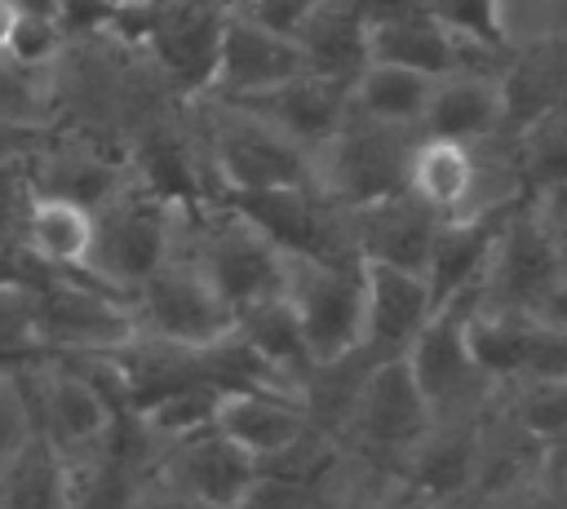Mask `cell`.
<instances>
[{
    "instance_id": "cell-29",
    "label": "cell",
    "mask_w": 567,
    "mask_h": 509,
    "mask_svg": "<svg viewBox=\"0 0 567 509\" xmlns=\"http://www.w3.org/2000/svg\"><path fill=\"white\" fill-rule=\"evenodd\" d=\"M71 469L35 434L0 456V509H66Z\"/></svg>"
},
{
    "instance_id": "cell-37",
    "label": "cell",
    "mask_w": 567,
    "mask_h": 509,
    "mask_svg": "<svg viewBox=\"0 0 567 509\" xmlns=\"http://www.w3.org/2000/svg\"><path fill=\"white\" fill-rule=\"evenodd\" d=\"M27 434H31V412H27L18 372L0 367V456H9Z\"/></svg>"
},
{
    "instance_id": "cell-13",
    "label": "cell",
    "mask_w": 567,
    "mask_h": 509,
    "mask_svg": "<svg viewBox=\"0 0 567 509\" xmlns=\"http://www.w3.org/2000/svg\"><path fill=\"white\" fill-rule=\"evenodd\" d=\"M416 394L425 398L430 416H483L492 407V385L478 376L465 336H461V305H439L416 341L403 354Z\"/></svg>"
},
{
    "instance_id": "cell-35",
    "label": "cell",
    "mask_w": 567,
    "mask_h": 509,
    "mask_svg": "<svg viewBox=\"0 0 567 509\" xmlns=\"http://www.w3.org/2000/svg\"><path fill=\"white\" fill-rule=\"evenodd\" d=\"M66 49V31L58 27V18H44V13H22L13 35H9V49L4 58L22 71H35V75H49V66L62 58Z\"/></svg>"
},
{
    "instance_id": "cell-25",
    "label": "cell",
    "mask_w": 567,
    "mask_h": 509,
    "mask_svg": "<svg viewBox=\"0 0 567 509\" xmlns=\"http://www.w3.org/2000/svg\"><path fill=\"white\" fill-rule=\"evenodd\" d=\"M496 221L501 217H492V221H439L430 252H425V266H421V279L430 288L434 310L439 305H470Z\"/></svg>"
},
{
    "instance_id": "cell-36",
    "label": "cell",
    "mask_w": 567,
    "mask_h": 509,
    "mask_svg": "<svg viewBox=\"0 0 567 509\" xmlns=\"http://www.w3.org/2000/svg\"><path fill=\"white\" fill-rule=\"evenodd\" d=\"M319 0H235L230 9L266 31H279V35H297V27L315 13Z\"/></svg>"
},
{
    "instance_id": "cell-22",
    "label": "cell",
    "mask_w": 567,
    "mask_h": 509,
    "mask_svg": "<svg viewBox=\"0 0 567 509\" xmlns=\"http://www.w3.org/2000/svg\"><path fill=\"white\" fill-rule=\"evenodd\" d=\"M252 111H261L288 142H297L306 155L319 146V142H328L341 124H346V115H350V97H346V80H328V75H315V71H306V75H297V80H288V84H279V89H270L266 97H257V102H248Z\"/></svg>"
},
{
    "instance_id": "cell-1",
    "label": "cell",
    "mask_w": 567,
    "mask_h": 509,
    "mask_svg": "<svg viewBox=\"0 0 567 509\" xmlns=\"http://www.w3.org/2000/svg\"><path fill=\"white\" fill-rule=\"evenodd\" d=\"M182 124L204 173V199L310 190V155L248 102L190 97Z\"/></svg>"
},
{
    "instance_id": "cell-17",
    "label": "cell",
    "mask_w": 567,
    "mask_h": 509,
    "mask_svg": "<svg viewBox=\"0 0 567 509\" xmlns=\"http://www.w3.org/2000/svg\"><path fill=\"white\" fill-rule=\"evenodd\" d=\"M341 221H346V248L354 261L416 270V274H421L430 239L439 230V217L430 208H421L408 190L359 204V208H341Z\"/></svg>"
},
{
    "instance_id": "cell-21",
    "label": "cell",
    "mask_w": 567,
    "mask_h": 509,
    "mask_svg": "<svg viewBox=\"0 0 567 509\" xmlns=\"http://www.w3.org/2000/svg\"><path fill=\"white\" fill-rule=\"evenodd\" d=\"M421 133L425 137L465 142V146L505 133L496 71H487V66H452V71L434 75L430 102H425V115H421Z\"/></svg>"
},
{
    "instance_id": "cell-30",
    "label": "cell",
    "mask_w": 567,
    "mask_h": 509,
    "mask_svg": "<svg viewBox=\"0 0 567 509\" xmlns=\"http://www.w3.org/2000/svg\"><path fill=\"white\" fill-rule=\"evenodd\" d=\"M492 416H501L509 429H518L523 438L549 447L563 443L567 429V376L554 381H509L501 389H492Z\"/></svg>"
},
{
    "instance_id": "cell-18",
    "label": "cell",
    "mask_w": 567,
    "mask_h": 509,
    "mask_svg": "<svg viewBox=\"0 0 567 509\" xmlns=\"http://www.w3.org/2000/svg\"><path fill=\"white\" fill-rule=\"evenodd\" d=\"M363 332H359V354L368 363H390L403 359L425 319L434 314L430 288L416 270H394V266H363Z\"/></svg>"
},
{
    "instance_id": "cell-28",
    "label": "cell",
    "mask_w": 567,
    "mask_h": 509,
    "mask_svg": "<svg viewBox=\"0 0 567 509\" xmlns=\"http://www.w3.org/2000/svg\"><path fill=\"white\" fill-rule=\"evenodd\" d=\"M235 336L297 394L301 389V381L310 376V350H306V341H301V328H297V319H292V310H288V301L275 292V297H261V301H252V305H244V310H235Z\"/></svg>"
},
{
    "instance_id": "cell-10",
    "label": "cell",
    "mask_w": 567,
    "mask_h": 509,
    "mask_svg": "<svg viewBox=\"0 0 567 509\" xmlns=\"http://www.w3.org/2000/svg\"><path fill=\"white\" fill-rule=\"evenodd\" d=\"M221 18L226 9L208 0H142L115 22V31H124L151 58L164 84L182 102H190V97H204L208 89Z\"/></svg>"
},
{
    "instance_id": "cell-31",
    "label": "cell",
    "mask_w": 567,
    "mask_h": 509,
    "mask_svg": "<svg viewBox=\"0 0 567 509\" xmlns=\"http://www.w3.org/2000/svg\"><path fill=\"white\" fill-rule=\"evenodd\" d=\"M487 35L501 53L567 40V0H487Z\"/></svg>"
},
{
    "instance_id": "cell-24",
    "label": "cell",
    "mask_w": 567,
    "mask_h": 509,
    "mask_svg": "<svg viewBox=\"0 0 567 509\" xmlns=\"http://www.w3.org/2000/svg\"><path fill=\"white\" fill-rule=\"evenodd\" d=\"M89 248H93V212L84 204L31 195V208L22 221V257L40 274L84 279Z\"/></svg>"
},
{
    "instance_id": "cell-12",
    "label": "cell",
    "mask_w": 567,
    "mask_h": 509,
    "mask_svg": "<svg viewBox=\"0 0 567 509\" xmlns=\"http://www.w3.org/2000/svg\"><path fill=\"white\" fill-rule=\"evenodd\" d=\"M146 482L195 509H244L257 482V460H248L235 443H226L208 425V429L164 443L151 456Z\"/></svg>"
},
{
    "instance_id": "cell-40",
    "label": "cell",
    "mask_w": 567,
    "mask_h": 509,
    "mask_svg": "<svg viewBox=\"0 0 567 509\" xmlns=\"http://www.w3.org/2000/svg\"><path fill=\"white\" fill-rule=\"evenodd\" d=\"M403 4H416V9H430V13H439V9H452V4H461V0H403Z\"/></svg>"
},
{
    "instance_id": "cell-38",
    "label": "cell",
    "mask_w": 567,
    "mask_h": 509,
    "mask_svg": "<svg viewBox=\"0 0 567 509\" xmlns=\"http://www.w3.org/2000/svg\"><path fill=\"white\" fill-rule=\"evenodd\" d=\"M18 18H22V9H18L13 0H0V58H4V49H9V35H13Z\"/></svg>"
},
{
    "instance_id": "cell-5",
    "label": "cell",
    "mask_w": 567,
    "mask_h": 509,
    "mask_svg": "<svg viewBox=\"0 0 567 509\" xmlns=\"http://www.w3.org/2000/svg\"><path fill=\"white\" fill-rule=\"evenodd\" d=\"M128 310H133V323L142 336L177 341L190 350H204V345L235 332V310L217 297V288L208 283V274L199 270V261L190 252V204L182 212L173 252L128 297Z\"/></svg>"
},
{
    "instance_id": "cell-14",
    "label": "cell",
    "mask_w": 567,
    "mask_h": 509,
    "mask_svg": "<svg viewBox=\"0 0 567 509\" xmlns=\"http://www.w3.org/2000/svg\"><path fill=\"white\" fill-rule=\"evenodd\" d=\"M306 75L301 49L292 44V35L266 31L248 18H239L235 9H226L221 18V35H217V58H213V75L204 97L217 102H257L270 89L288 84Z\"/></svg>"
},
{
    "instance_id": "cell-3",
    "label": "cell",
    "mask_w": 567,
    "mask_h": 509,
    "mask_svg": "<svg viewBox=\"0 0 567 509\" xmlns=\"http://www.w3.org/2000/svg\"><path fill=\"white\" fill-rule=\"evenodd\" d=\"M470 305L567 328V239L540 230L523 204L509 208L492 230Z\"/></svg>"
},
{
    "instance_id": "cell-8",
    "label": "cell",
    "mask_w": 567,
    "mask_h": 509,
    "mask_svg": "<svg viewBox=\"0 0 567 509\" xmlns=\"http://www.w3.org/2000/svg\"><path fill=\"white\" fill-rule=\"evenodd\" d=\"M190 252L230 310L279 292L284 248L226 199L190 204Z\"/></svg>"
},
{
    "instance_id": "cell-15",
    "label": "cell",
    "mask_w": 567,
    "mask_h": 509,
    "mask_svg": "<svg viewBox=\"0 0 567 509\" xmlns=\"http://www.w3.org/2000/svg\"><path fill=\"white\" fill-rule=\"evenodd\" d=\"M27 177L35 195H53V199H71V204H102L128 173V150L84 137V133H66V128H49L27 155Z\"/></svg>"
},
{
    "instance_id": "cell-39",
    "label": "cell",
    "mask_w": 567,
    "mask_h": 509,
    "mask_svg": "<svg viewBox=\"0 0 567 509\" xmlns=\"http://www.w3.org/2000/svg\"><path fill=\"white\" fill-rule=\"evenodd\" d=\"M22 13H44V18H53L58 13V0H13Z\"/></svg>"
},
{
    "instance_id": "cell-34",
    "label": "cell",
    "mask_w": 567,
    "mask_h": 509,
    "mask_svg": "<svg viewBox=\"0 0 567 509\" xmlns=\"http://www.w3.org/2000/svg\"><path fill=\"white\" fill-rule=\"evenodd\" d=\"M35 359L31 332V279L0 274V367H18Z\"/></svg>"
},
{
    "instance_id": "cell-32",
    "label": "cell",
    "mask_w": 567,
    "mask_h": 509,
    "mask_svg": "<svg viewBox=\"0 0 567 509\" xmlns=\"http://www.w3.org/2000/svg\"><path fill=\"white\" fill-rule=\"evenodd\" d=\"M53 128V102H49V75L22 71L9 58H0V133L40 142Z\"/></svg>"
},
{
    "instance_id": "cell-11",
    "label": "cell",
    "mask_w": 567,
    "mask_h": 509,
    "mask_svg": "<svg viewBox=\"0 0 567 509\" xmlns=\"http://www.w3.org/2000/svg\"><path fill=\"white\" fill-rule=\"evenodd\" d=\"M430 407L416 394L408 363L390 359V363H372L350 398V412L341 420V429L332 434L350 456L385 469L394 478L399 460L421 443V434L430 429Z\"/></svg>"
},
{
    "instance_id": "cell-33",
    "label": "cell",
    "mask_w": 567,
    "mask_h": 509,
    "mask_svg": "<svg viewBox=\"0 0 567 509\" xmlns=\"http://www.w3.org/2000/svg\"><path fill=\"white\" fill-rule=\"evenodd\" d=\"M509 150L527 190L567 181V111H549L536 124L509 133Z\"/></svg>"
},
{
    "instance_id": "cell-9",
    "label": "cell",
    "mask_w": 567,
    "mask_h": 509,
    "mask_svg": "<svg viewBox=\"0 0 567 509\" xmlns=\"http://www.w3.org/2000/svg\"><path fill=\"white\" fill-rule=\"evenodd\" d=\"M31 332L35 354L58 359H93L111 354L137 336L128 301L93 288L89 279L35 274L31 279Z\"/></svg>"
},
{
    "instance_id": "cell-26",
    "label": "cell",
    "mask_w": 567,
    "mask_h": 509,
    "mask_svg": "<svg viewBox=\"0 0 567 509\" xmlns=\"http://www.w3.org/2000/svg\"><path fill=\"white\" fill-rule=\"evenodd\" d=\"M430 84H434V75L408 71V66H390V62H363L350 75V84H346L350 115L372 120V124H385V128H412V133H421Z\"/></svg>"
},
{
    "instance_id": "cell-4",
    "label": "cell",
    "mask_w": 567,
    "mask_h": 509,
    "mask_svg": "<svg viewBox=\"0 0 567 509\" xmlns=\"http://www.w3.org/2000/svg\"><path fill=\"white\" fill-rule=\"evenodd\" d=\"M13 372L22 385L27 412H31V434L44 438L66 465H80L106 447L124 407L102 385V376L93 372L89 359L35 354V359L18 363Z\"/></svg>"
},
{
    "instance_id": "cell-23",
    "label": "cell",
    "mask_w": 567,
    "mask_h": 509,
    "mask_svg": "<svg viewBox=\"0 0 567 509\" xmlns=\"http://www.w3.org/2000/svg\"><path fill=\"white\" fill-rule=\"evenodd\" d=\"M496 89H501L505 133H518L549 111H567V40L505 53L496 71Z\"/></svg>"
},
{
    "instance_id": "cell-16",
    "label": "cell",
    "mask_w": 567,
    "mask_h": 509,
    "mask_svg": "<svg viewBox=\"0 0 567 509\" xmlns=\"http://www.w3.org/2000/svg\"><path fill=\"white\" fill-rule=\"evenodd\" d=\"M487 416V412H483ZM483 416H439L399 460L394 482L408 500H470L483 447Z\"/></svg>"
},
{
    "instance_id": "cell-2",
    "label": "cell",
    "mask_w": 567,
    "mask_h": 509,
    "mask_svg": "<svg viewBox=\"0 0 567 509\" xmlns=\"http://www.w3.org/2000/svg\"><path fill=\"white\" fill-rule=\"evenodd\" d=\"M89 212H93V248H89L84 279L128 301L173 252L186 199H168L155 186H146L137 173H128Z\"/></svg>"
},
{
    "instance_id": "cell-19",
    "label": "cell",
    "mask_w": 567,
    "mask_h": 509,
    "mask_svg": "<svg viewBox=\"0 0 567 509\" xmlns=\"http://www.w3.org/2000/svg\"><path fill=\"white\" fill-rule=\"evenodd\" d=\"M363 58L408 66L421 75H443L461 66V44H456V31L439 22L430 9L394 0L363 13Z\"/></svg>"
},
{
    "instance_id": "cell-27",
    "label": "cell",
    "mask_w": 567,
    "mask_h": 509,
    "mask_svg": "<svg viewBox=\"0 0 567 509\" xmlns=\"http://www.w3.org/2000/svg\"><path fill=\"white\" fill-rule=\"evenodd\" d=\"M292 44L301 49L306 71L346 80L368 62L363 58V9L354 0H319L315 13L297 27Z\"/></svg>"
},
{
    "instance_id": "cell-6",
    "label": "cell",
    "mask_w": 567,
    "mask_h": 509,
    "mask_svg": "<svg viewBox=\"0 0 567 509\" xmlns=\"http://www.w3.org/2000/svg\"><path fill=\"white\" fill-rule=\"evenodd\" d=\"M421 133L385 128L359 115L310 150V195L332 208H359L385 195H399L408 181V155Z\"/></svg>"
},
{
    "instance_id": "cell-7",
    "label": "cell",
    "mask_w": 567,
    "mask_h": 509,
    "mask_svg": "<svg viewBox=\"0 0 567 509\" xmlns=\"http://www.w3.org/2000/svg\"><path fill=\"white\" fill-rule=\"evenodd\" d=\"M279 297L288 301L315 367L359 350V332H363V270H359V261L284 252Z\"/></svg>"
},
{
    "instance_id": "cell-20",
    "label": "cell",
    "mask_w": 567,
    "mask_h": 509,
    "mask_svg": "<svg viewBox=\"0 0 567 509\" xmlns=\"http://www.w3.org/2000/svg\"><path fill=\"white\" fill-rule=\"evenodd\" d=\"M213 429L226 443H235L248 460L266 465V460H279L284 451H292L315 425H310L301 398L288 389H235V394H221V403L213 412Z\"/></svg>"
}]
</instances>
